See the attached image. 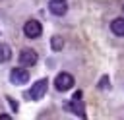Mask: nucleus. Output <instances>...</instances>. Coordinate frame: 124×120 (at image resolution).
<instances>
[{
	"label": "nucleus",
	"mask_w": 124,
	"mask_h": 120,
	"mask_svg": "<svg viewBox=\"0 0 124 120\" xmlns=\"http://www.w3.org/2000/svg\"><path fill=\"white\" fill-rule=\"evenodd\" d=\"M54 87L58 91H68L70 87H74V75L68 72H60L54 79Z\"/></svg>",
	"instance_id": "f257e3e1"
},
{
	"label": "nucleus",
	"mask_w": 124,
	"mask_h": 120,
	"mask_svg": "<svg viewBox=\"0 0 124 120\" xmlns=\"http://www.w3.org/2000/svg\"><path fill=\"white\" fill-rule=\"evenodd\" d=\"M23 33H25V37H29V39H37V37H41V33H43V25H41L37 19H29V21L23 25Z\"/></svg>",
	"instance_id": "f03ea898"
},
{
	"label": "nucleus",
	"mask_w": 124,
	"mask_h": 120,
	"mask_svg": "<svg viewBox=\"0 0 124 120\" xmlns=\"http://www.w3.org/2000/svg\"><path fill=\"white\" fill-rule=\"evenodd\" d=\"M10 81L14 85H25L29 81V72L23 70V68H14L12 74H10Z\"/></svg>",
	"instance_id": "7ed1b4c3"
},
{
	"label": "nucleus",
	"mask_w": 124,
	"mask_h": 120,
	"mask_svg": "<svg viewBox=\"0 0 124 120\" xmlns=\"http://www.w3.org/2000/svg\"><path fill=\"white\" fill-rule=\"evenodd\" d=\"M46 85H48V83H46V79H39L37 83H33V87H31V89H29V93H27V95H29V99L39 101V99L46 93Z\"/></svg>",
	"instance_id": "20e7f679"
},
{
	"label": "nucleus",
	"mask_w": 124,
	"mask_h": 120,
	"mask_svg": "<svg viewBox=\"0 0 124 120\" xmlns=\"http://www.w3.org/2000/svg\"><path fill=\"white\" fill-rule=\"evenodd\" d=\"M19 64H23V66H33V64H37V52H35L33 48H23V50L19 52Z\"/></svg>",
	"instance_id": "39448f33"
},
{
	"label": "nucleus",
	"mask_w": 124,
	"mask_h": 120,
	"mask_svg": "<svg viewBox=\"0 0 124 120\" xmlns=\"http://www.w3.org/2000/svg\"><path fill=\"white\" fill-rule=\"evenodd\" d=\"M64 106H66V108H70L72 112H76L78 116H85V105L81 103V99H74V101L66 103Z\"/></svg>",
	"instance_id": "423d86ee"
},
{
	"label": "nucleus",
	"mask_w": 124,
	"mask_h": 120,
	"mask_svg": "<svg viewBox=\"0 0 124 120\" xmlns=\"http://www.w3.org/2000/svg\"><path fill=\"white\" fill-rule=\"evenodd\" d=\"M48 10L54 15H64L66 14V4H64V0H52L50 6H48Z\"/></svg>",
	"instance_id": "0eeeda50"
},
{
	"label": "nucleus",
	"mask_w": 124,
	"mask_h": 120,
	"mask_svg": "<svg viewBox=\"0 0 124 120\" xmlns=\"http://www.w3.org/2000/svg\"><path fill=\"white\" fill-rule=\"evenodd\" d=\"M110 31H112L116 37H124V17H116V19H112V23H110Z\"/></svg>",
	"instance_id": "6e6552de"
},
{
	"label": "nucleus",
	"mask_w": 124,
	"mask_h": 120,
	"mask_svg": "<svg viewBox=\"0 0 124 120\" xmlns=\"http://www.w3.org/2000/svg\"><path fill=\"white\" fill-rule=\"evenodd\" d=\"M12 58V48L8 45H0V62H8Z\"/></svg>",
	"instance_id": "1a4fd4ad"
},
{
	"label": "nucleus",
	"mask_w": 124,
	"mask_h": 120,
	"mask_svg": "<svg viewBox=\"0 0 124 120\" xmlns=\"http://www.w3.org/2000/svg\"><path fill=\"white\" fill-rule=\"evenodd\" d=\"M50 45H52V48H54V50H62V46H64V41H62V37H52Z\"/></svg>",
	"instance_id": "9d476101"
}]
</instances>
